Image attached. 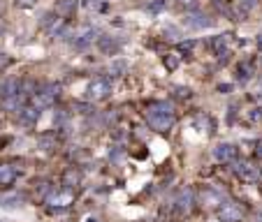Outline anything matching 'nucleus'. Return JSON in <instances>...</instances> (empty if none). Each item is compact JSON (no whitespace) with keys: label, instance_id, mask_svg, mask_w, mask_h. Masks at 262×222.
<instances>
[{"label":"nucleus","instance_id":"nucleus-1","mask_svg":"<svg viewBox=\"0 0 262 222\" xmlns=\"http://www.w3.org/2000/svg\"><path fill=\"white\" fill-rule=\"evenodd\" d=\"M216 218L220 222H239L244 218V211H241L234 201H223L218 206V211H216Z\"/></svg>","mask_w":262,"mask_h":222},{"label":"nucleus","instance_id":"nucleus-2","mask_svg":"<svg viewBox=\"0 0 262 222\" xmlns=\"http://www.w3.org/2000/svg\"><path fill=\"white\" fill-rule=\"evenodd\" d=\"M147 120H148V125L153 127V130H158V132H167L169 127H172V123H174V116H172V114H163V111L151 109V111L147 114Z\"/></svg>","mask_w":262,"mask_h":222},{"label":"nucleus","instance_id":"nucleus-3","mask_svg":"<svg viewBox=\"0 0 262 222\" xmlns=\"http://www.w3.org/2000/svg\"><path fill=\"white\" fill-rule=\"evenodd\" d=\"M109 93H112V84H109V79H102V76L93 79L86 88V95L91 100H105V97H109Z\"/></svg>","mask_w":262,"mask_h":222},{"label":"nucleus","instance_id":"nucleus-4","mask_svg":"<svg viewBox=\"0 0 262 222\" xmlns=\"http://www.w3.org/2000/svg\"><path fill=\"white\" fill-rule=\"evenodd\" d=\"M232 169H234V174H237L241 180H246V183H253V180L260 178V169H258L255 164H251V162H244V160H237V162L232 164Z\"/></svg>","mask_w":262,"mask_h":222},{"label":"nucleus","instance_id":"nucleus-5","mask_svg":"<svg viewBox=\"0 0 262 222\" xmlns=\"http://www.w3.org/2000/svg\"><path fill=\"white\" fill-rule=\"evenodd\" d=\"M211 19L207 14H202V12H195V14H188L186 16V26L188 28H195V30H204V28H211Z\"/></svg>","mask_w":262,"mask_h":222},{"label":"nucleus","instance_id":"nucleus-6","mask_svg":"<svg viewBox=\"0 0 262 222\" xmlns=\"http://www.w3.org/2000/svg\"><path fill=\"white\" fill-rule=\"evenodd\" d=\"M21 90H19V79H2L0 81V97L2 100H10V97H14V95H19Z\"/></svg>","mask_w":262,"mask_h":222},{"label":"nucleus","instance_id":"nucleus-7","mask_svg":"<svg viewBox=\"0 0 262 222\" xmlns=\"http://www.w3.org/2000/svg\"><path fill=\"white\" fill-rule=\"evenodd\" d=\"M234 158V146L232 144H218L213 148V160L216 162H232Z\"/></svg>","mask_w":262,"mask_h":222},{"label":"nucleus","instance_id":"nucleus-8","mask_svg":"<svg viewBox=\"0 0 262 222\" xmlns=\"http://www.w3.org/2000/svg\"><path fill=\"white\" fill-rule=\"evenodd\" d=\"M98 49L102 53H107V56H114L118 51V42H116L112 35H100L98 37Z\"/></svg>","mask_w":262,"mask_h":222},{"label":"nucleus","instance_id":"nucleus-9","mask_svg":"<svg viewBox=\"0 0 262 222\" xmlns=\"http://www.w3.org/2000/svg\"><path fill=\"white\" fill-rule=\"evenodd\" d=\"M95 37H98V30H95V28H88V30H84L79 37H77V40H74V46H77L79 51H86Z\"/></svg>","mask_w":262,"mask_h":222},{"label":"nucleus","instance_id":"nucleus-10","mask_svg":"<svg viewBox=\"0 0 262 222\" xmlns=\"http://www.w3.org/2000/svg\"><path fill=\"white\" fill-rule=\"evenodd\" d=\"M230 44H232L230 35H218V37H213V40H211V49L218 53V56H225L228 49H230Z\"/></svg>","mask_w":262,"mask_h":222},{"label":"nucleus","instance_id":"nucleus-11","mask_svg":"<svg viewBox=\"0 0 262 222\" xmlns=\"http://www.w3.org/2000/svg\"><path fill=\"white\" fill-rule=\"evenodd\" d=\"M193 204H195V192L190 190V188H183V190L177 194V206L183 208V211H188Z\"/></svg>","mask_w":262,"mask_h":222},{"label":"nucleus","instance_id":"nucleus-12","mask_svg":"<svg viewBox=\"0 0 262 222\" xmlns=\"http://www.w3.org/2000/svg\"><path fill=\"white\" fill-rule=\"evenodd\" d=\"M37 118H40V109L37 106H31V109H21V125H35L37 123Z\"/></svg>","mask_w":262,"mask_h":222},{"label":"nucleus","instance_id":"nucleus-13","mask_svg":"<svg viewBox=\"0 0 262 222\" xmlns=\"http://www.w3.org/2000/svg\"><path fill=\"white\" fill-rule=\"evenodd\" d=\"M16 178V171L10 164H0V185H12Z\"/></svg>","mask_w":262,"mask_h":222},{"label":"nucleus","instance_id":"nucleus-14","mask_svg":"<svg viewBox=\"0 0 262 222\" xmlns=\"http://www.w3.org/2000/svg\"><path fill=\"white\" fill-rule=\"evenodd\" d=\"M220 201V194L216 190H204L202 194H199V204H204V206H213V204H218Z\"/></svg>","mask_w":262,"mask_h":222},{"label":"nucleus","instance_id":"nucleus-15","mask_svg":"<svg viewBox=\"0 0 262 222\" xmlns=\"http://www.w3.org/2000/svg\"><path fill=\"white\" fill-rule=\"evenodd\" d=\"M72 192H61V194H53V197H49V204H53V206H70L72 204Z\"/></svg>","mask_w":262,"mask_h":222},{"label":"nucleus","instance_id":"nucleus-16","mask_svg":"<svg viewBox=\"0 0 262 222\" xmlns=\"http://www.w3.org/2000/svg\"><path fill=\"white\" fill-rule=\"evenodd\" d=\"M79 178H82V176H79V171H77V169H67V171L63 174V183L67 185V188H74V185H79Z\"/></svg>","mask_w":262,"mask_h":222},{"label":"nucleus","instance_id":"nucleus-17","mask_svg":"<svg viewBox=\"0 0 262 222\" xmlns=\"http://www.w3.org/2000/svg\"><path fill=\"white\" fill-rule=\"evenodd\" d=\"M74 7H77V0H61L56 10L61 12V14H65V16H70V14L74 12Z\"/></svg>","mask_w":262,"mask_h":222},{"label":"nucleus","instance_id":"nucleus-18","mask_svg":"<svg viewBox=\"0 0 262 222\" xmlns=\"http://www.w3.org/2000/svg\"><path fill=\"white\" fill-rule=\"evenodd\" d=\"M163 63H165L167 70H177L179 65H181V56H179V53H167V56L163 58Z\"/></svg>","mask_w":262,"mask_h":222},{"label":"nucleus","instance_id":"nucleus-19","mask_svg":"<svg viewBox=\"0 0 262 222\" xmlns=\"http://www.w3.org/2000/svg\"><path fill=\"white\" fill-rule=\"evenodd\" d=\"M195 125H197V127H202L204 132H209L211 127H213V123H211V118L207 116V114H199V116L195 118Z\"/></svg>","mask_w":262,"mask_h":222},{"label":"nucleus","instance_id":"nucleus-20","mask_svg":"<svg viewBox=\"0 0 262 222\" xmlns=\"http://www.w3.org/2000/svg\"><path fill=\"white\" fill-rule=\"evenodd\" d=\"M258 7V0H239V10L241 14H248L251 10H255Z\"/></svg>","mask_w":262,"mask_h":222},{"label":"nucleus","instance_id":"nucleus-21","mask_svg":"<svg viewBox=\"0 0 262 222\" xmlns=\"http://www.w3.org/2000/svg\"><path fill=\"white\" fill-rule=\"evenodd\" d=\"M237 72H239V76H241V79H248V76H251V74H253V65L248 63V60H246V63H241L239 67H237Z\"/></svg>","mask_w":262,"mask_h":222},{"label":"nucleus","instance_id":"nucleus-22","mask_svg":"<svg viewBox=\"0 0 262 222\" xmlns=\"http://www.w3.org/2000/svg\"><path fill=\"white\" fill-rule=\"evenodd\" d=\"M147 10L153 12V14H156V12H163V10H165V0H148Z\"/></svg>","mask_w":262,"mask_h":222},{"label":"nucleus","instance_id":"nucleus-23","mask_svg":"<svg viewBox=\"0 0 262 222\" xmlns=\"http://www.w3.org/2000/svg\"><path fill=\"white\" fill-rule=\"evenodd\" d=\"M2 104H5V109H16V106L21 104V95H14V97H10V100H5Z\"/></svg>","mask_w":262,"mask_h":222},{"label":"nucleus","instance_id":"nucleus-24","mask_svg":"<svg viewBox=\"0 0 262 222\" xmlns=\"http://www.w3.org/2000/svg\"><path fill=\"white\" fill-rule=\"evenodd\" d=\"M174 93H177L181 100H188V97H190V88H186V86H179V88H174Z\"/></svg>","mask_w":262,"mask_h":222},{"label":"nucleus","instance_id":"nucleus-25","mask_svg":"<svg viewBox=\"0 0 262 222\" xmlns=\"http://www.w3.org/2000/svg\"><path fill=\"white\" fill-rule=\"evenodd\" d=\"M126 67H128L126 63H121V60H116V63L112 65V72H116V74H123V72H126Z\"/></svg>","mask_w":262,"mask_h":222},{"label":"nucleus","instance_id":"nucleus-26","mask_svg":"<svg viewBox=\"0 0 262 222\" xmlns=\"http://www.w3.org/2000/svg\"><path fill=\"white\" fill-rule=\"evenodd\" d=\"M53 146V139L51 137H44V139H40V148H44V150H49V148Z\"/></svg>","mask_w":262,"mask_h":222},{"label":"nucleus","instance_id":"nucleus-27","mask_svg":"<svg viewBox=\"0 0 262 222\" xmlns=\"http://www.w3.org/2000/svg\"><path fill=\"white\" fill-rule=\"evenodd\" d=\"M16 5H19V7H33L35 0H16Z\"/></svg>","mask_w":262,"mask_h":222},{"label":"nucleus","instance_id":"nucleus-28","mask_svg":"<svg viewBox=\"0 0 262 222\" xmlns=\"http://www.w3.org/2000/svg\"><path fill=\"white\" fill-rule=\"evenodd\" d=\"M193 46H195V40H190V42H183V44H181V49H183V51H188V49H193Z\"/></svg>","mask_w":262,"mask_h":222},{"label":"nucleus","instance_id":"nucleus-29","mask_svg":"<svg viewBox=\"0 0 262 222\" xmlns=\"http://www.w3.org/2000/svg\"><path fill=\"white\" fill-rule=\"evenodd\" d=\"M255 155H258V158H262V139L258 141V144H255Z\"/></svg>","mask_w":262,"mask_h":222},{"label":"nucleus","instance_id":"nucleus-30","mask_svg":"<svg viewBox=\"0 0 262 222\" xmlns=\"http://www.w3.org/2000/svg\"><path fill=\"white\" fill-rule=\"evenodd\" d=\"M5 63H7V56H2V53H0V67H2Z\"/></svg>","mask_w":262,"mask_h":222},{"label":"nucleus","instance_id":"nucleus-31","mask_svg":"<svg viewBox=\"0 0 262 222\" xmlns=\"http://www.w3.org/2000/svg\"><path fill=\"white\" fill-rule=\"evenodd\" d=\"M258 46H260V49H262V32H260V35H258Z\"/></svg>","mask_w":262,"mask_h":222},{"label":"nucleus","instance_id":"nucleus-32","mask_svg":"<svg viewBox=\"0 0 262 222\" xmlns=\"http://www.w3.org/2000/svg\"><path fill=\"white\" fill-rule=\"evenodd\" d=\"M179 2H193V0H179Z\"/></svg>","mask_w":262,"mask_h":222},{"label":"nucleus","instance_id":"nucleus-33","mask_svg":"<svg viewBox=\"0 0 262 222\" xmlns=\"http://www.w3.org/2000/svg\"><path fill=\"white\" fill-rule=\"evenodd\" d=\"M88 222H95V220H88Z\"/></svg>","mask_w":262,"mask_h":222},{"label":"nucleus","instance_id":"nucleus-34","mask_svg":"<svg viewBox=\"0 0 262 222\" xmlns=\"http://www.w3.org/2000/svg\"><path fill=\"white\" fill-rule=\"evenodd\" d=\"M0 32H2V28H0Z\"/></svg>","mask_w":262,"mask_h":222}]
</instances>
